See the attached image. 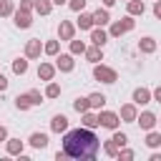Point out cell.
<instances>
[{
	"instance_id": "6da1fadb",
	"label": "cell",
	"mask_w": 161,
	"mask_h": 161,
	"mask_svg": "<svg viewBox=\"0 0 161 161\" xmlns=\"http://www.w3.org/2000/svg\"><path fill=\"white\" fill-rule=\"evenodd\" d=\"M63 153L73 161H93L101 153V141L93 133V128H68L63 133Z\"/></svg>"
},
{
	"instance_id": "7a4b0ae2",
	"label": "cell",
	"mask_w": 161,
	"mask_h": 161,
	"mask_svg": "<svg viewBox=\"0 0 161 161\" xmlns=\"http://www.w3.org/2000/svg\"><path fill=\"white\" fill-rule=\"evenodd\" d=\"M133 28H136V18L126 13L121 20H113V23H108V35H111V38H121V35L131 33Z\"/></svg>"
},
{
	"instance_id": "3957f363",
	"label": "cell",
	"mask_w": 161,
	"mask_h": 161,
	"mask_svg": "<svg viewBox=\"0 0 161 161\" xmlns=\"http://www.w3.org/2000/svg\"><path fill=\"white\" fill-rule=\"evenodd\" d=\"M93 78L101 80V83H106V86H113L118 80V70L111 68V65H106V63H93Z\"/></svg>"
},
{
	"instance_id": "277c9868",
	"label": "cell",
	"mask_w": 161,
	"mask_h": 161,
	"mask_svg": "<svg viewBox=\"0 0 161 161\" xmlns=\"http://www.w3.org/2000/svg\"><path fill=\"white\" fill-rule=\"evenodd\" d=\"M98 126L101 128H108V131H116L121 126V116L116 111H108V108H101L98 111Z\"/></svg>"
},
{
	"instance_id": "5b68a950",
	"label": "cell",
	"mask_w": 161,
	"mask_h": 161,
	"mask_svg": "<svg viewBox=\"0 0 161 161\" xmlns=\"http://www.w3.org/2000/svg\"><path fill=\"white\" fill-rule=\"evenodd\" d=\"M23 55H25L28 60H38V58L43 55V40H40V38H30V40H25Z\"/></svg>"
},
{
	"instance_id": "8992f818",
	"label": "cell",
	"mask_w": 161,
	"mask_h": 161,
	"mask_svg": "<svg viewBox=\"0 0 161 161\" xmlns=\"http://www.w3.org/2000/svg\"><path fill=\"white\" fill-rule=\"evenodd\" d=\"M75 68V55L73 53H58L55 55V70L60 73H73Z\"/></svg>"
},
{
	"instance_id": "52a82bcc",
	"label": "cell",
	"mask_w": 161,
	"mask_h": 161,
	"mask_svg": "<svg viewBox=\"0 0 161 161\" xmlns=\"http://www.w3.org/2000/svg\"><path fill=\"white\" fill-rule=\"evenodd\" d=\"M136 123L141 126V131H151V128L158 126V118H156L153 111H141V113L136 116Z\"/></svg>"
},
{
	"instance_id": "ba28073f",
	"label": "cell",
	"mask_w": 161,
	"mask_h": 161,
	"mask_svg": "<svg viewBox=\"0 0 161 161\" xmlns=\"http://www.w3.org/2000/svg\"><path fill=\"white\" fill-rule=\"evenodd\" d=\"M13 23H15V28L28 30V28L33 25V13H28V10H18V8H15V13H13Z\"/></svg>"
},
{
	"instance_id": "9c48e42d",
	"label": "cell",
	"mask_w": 161,
	"mask_h": 161,
	"mask_svg": "<svg viewBox=\"0 0 161 161\" xmlns=\"http://www.w3.org/2000/svg\"><path fill=\"white\" fill-rule=\"evenodd\" d=\"M75 23H70V20H60L58 23V40H73L75 38Z\"/></svg>"
},
{
	"instance_id": "30bf717a",
	"label": "cell",
	"mask_w": 161,
	"mask_h": 161,
	"mask_svg": "<svg viewBox=\"0 0 161 161\" xmlns=\"http://www.w3.org/2000/svg\"><path fill=\"white\" fill-rule=\"evenodd\" d=\"M118 116H121V121L123 123H136V116H138V106L131 101V103H123L121 106V111H118Z\"/></svg>"
},
{
	"instance_id": "8fae6325",
	"label": "cell",
	"mask_w": 161,
	"mask_h": 161,
	"mask_svg": "<svg viewBox=\"0 0 161 161\" xmlns=\"http://www.w3.org/2000/svg\"><path fill=\"white\" fill-rule=\"evenodd\" d=\"M88 33H91V43H93V45H101V48H103V45L111 40V35H108V30H106V28H98V25H93Z\"/></svg>"
},
{
	"instance_id": "7c38bea8",
	"label": "cell",
	"mask_w": 161,
	"mask_h": 161,
	"mask_svg": "<svg viewBox=\"0 0 161 161\" xmlns=\"http://www.w3.org/2000/svg\"><path fill=\"white\" fill-rule=\"evenodd\" d=\"M131 101H133L136 106H146V103H151L153 98H151V91H148L146 86H138V88H133V93H131Z\"/></svg>"
},
{
	"instance_id": "4fadbf2b",
	"label": "cell",
	"mask_w": 161,
	"mask_h": 161,
	"mask_svg": "<svg viewBox=\"0 0 161 161\" xmlns=\"http://www.w3.org/2000/svg\"><path fill=\"white\" fill-rule=\"evenodd\" d=\"M28 143L35 148V151H43V148H48V133H43V131H33L30 133V138H28Z\"/></svg>"
},
{
	"instance_id": "5bb4252c",
	"label": "cell",
	"mask_w": 161,
	"mask_h": 161,
	"mask_svg": "<svg viewBox=\"0 0 161 161\" xmlns=\"http://www.w3.org/2000/svg\"><path fill=\"white\" fill-rule=\"evenodd\" d=\"M55 73H58V70H55V63L43 60V63L38 65V78H40V80H45V83H48V80H53V78H55Z\"/></svg>"
},
{
	"instance_id": "9a60e30c",
	"label": "cell",
	"mask_w": 161,
	"mask_h": 161,
	"mask_svg": "<svg viewBox=\"0 0 161 161\" xmlns=\"http://www.w3.org/2000/svg\"><path fill=\"white\" fill-rule=\"evenodd\" d=\"M23 148H25V141H20V138H5V153L8 156H20L23 153Z\"/></svg>"
},
{
	"instance_id": "2e32d148",
	"label": "cell",
	"mask_w": 161,
	"mask_h": 161,
	"mask_svg": "<svg viewBox=\"0 0 161 161\" xmlns=\"http://www.w3.org/2000/svg\"><path fill=\"white\" fill-rule=\"evenodd\" d=\"M156 50H158V43H156V38L146 35V38H141V40H138V53H143V55H151V53H156Z\"/></svg>"
},
{
	"instance_id": "e0dca14e",
	"label": "cell",
	"mask_w": 161,
	"mask_h": 161,
	"mask_svg": "<svg viewBox=\"0 0 161 161\" xmlns=\"http://www.w3.org/2000/svg\"><path fill=\"white\" fill-rule=\"evenodd\" d=\"M108 23H111V10H108V8H98V10H93V25L106 28Z\"/></svg>"
},
{
	"instance_id": "ac0fdd59",
	"label": "cell",
	"mask_w": 161,
	"mask_h": 161,
	"mask_svg": "<svg viewBox=\"0 0 161 161\" xmlns=\"http://www.w3.org/2000/svg\"><path fill=\"white\" fill-rule=\"evenodd\" d=\"M50 131H53V133H65V131H68V118H65L63 113H55V116L50 118Z\"/></svg>"
},
{
	"instance_id": "d6986e66",
	"label": "cell",
	"mask_w": 161,
	"mask_h": 161,
	"mask_svg": "<svg viewBox=\"0 0 161 161\" xmlns=\"http://www.w3.org/2000/svg\"><path fill=\"white\" fill-rule=\"evenodd\" d=\"M83 55H86V60H88V63H101V60H103V48L91 43V45L86 48V53H83Z\"/></svg>"
},
{
	"instance_id": "ffe728a7",
	"label": "cell",
	"mask_w": 161,
	"mask_h": 161,
	"mask_svg": "<svg viewBox=\"0 0 161 161\" xmlns=\"http://www.w3.org/2000/svg\"><path fill=\"white\" fill-rule=\"evenodd\" d=\"M80 126H86V128H98V111H86V113H80Z\"/></svg>"
},
{
	"instance_id": "44dd1931",
	"label": "cell",
	"mask_w": 161,
	"mask_h": 161,
	"mask_svg": "<svg viewBox=\"0 0 161 161\" xmlns=\"http://www.w3.org/2000/svg\"><path fill=\"white\" fill-rule=\"evenodd\" d=\"M126 13L133 15V18H141V15L146 13V3H143V0H128V3H126Z\"/></svg>"
},
{
	"instance_id": "7402d4cb",
	"label": "cell",
	"mask_w": 161,
	"mask_h": 161,
	"mask_svg": "<svg viewBox=\"0 0 161 161\" xmlns=\"http://www.w3.org/2000/svg\"><path fill=\"white\" fill-rule=\"evenodd\" d=\"M75 28H78V30H91V28H93V13L80 10V13H78V20H75Z\"/></svg>"
},
{
	"instance_id": "603a6c76",
	"label": "cell",
	"mask_w": 161,
	"mask_h": 161,
	"mask_svg": "<svg viewBox=\"0 0 161 161\" xmlns=\"http://www.w3.org/2000/svg\"><path fill=\"white\" fill-rule=\"evenodd\" d=\"M106 96L103 93H91L88 96V106H91V111H101V108H106Z\"/></svg>"
},
{
	"instance_id": "cb8c5ba5",
	"label": "cell",
	"mask_w": 161,
	"mask_h": 161,
	"mask_svg": "<svg viewBox=\"0 0 161 161\" xmlns=\"http://www.w3.org/2000/svg\"><path fill=\"white\" fill-rule=\"evenodd\" d=\"M151 151L153 148H158L161 146V131H156V128H151V131H146V141H143Z\"/></svg>"
},
{
	"instance_id": "d4e9b609",
	"label": "cell",
	"mask_w": 161,
	"mask_h": 161,
	"mask_svg": "<svg viewBox=\"0 0 161 161\" xmlns=\"http://www.w3.org/2000/svg\"><path fill=\"white\" fill-rule=\"evenodd\" d=\"M53 8H55V5H53L50 0H35L33 13H38V15H43V18H45V15H50V13H53Z\"/></svg>"
},
{
	"instance_id": "484cf974",
	"label": "cell",
	"mask_w": 161,
	"mask_h": 161,
	"mask_svg": "<svg viewBox=\"0 0 161 161\" xmlns=\"http://www.w3.org/2000/svg\"><path fill=\"white\" fill-rule=\"evenodd\" d=\"M68 45H70V50H68V53H73V55H83V53H86V48H88V43H86V40H78V38L68 40Z\"/></svg>"
},
{
	"instance_id": "4316f807",
	"label": "cell",
	"mask_w": 161,
	"mask_h": 161,
	"mask_svg": "<svg viewBox=\"0 0 161 161\" xmlns=\"http://www.w3.org/2000/svg\"><path fill=\"white\" fill-rule=\"evenodd\" d=\"M43 53L50 55V58H55V55L60 53V40H45V43H43Z\"/></svg>"
},
{
	"instance_id": "83f0119b",
	"label": "cell",
	"mask_w": 161,
	"mask_h": 161,
	"mask_svg": "<svg viewBox=\"0 0 161 161\" xmlns=\"http://www.w3.org/2000/svg\"><path fill=\"white\" fill-rule=\"evenodd\" d=\"M13 73H15V75H25V73H28V58H25V55H20V58L13 60Z\"/></svg>"
},
{
	"instance_id": "f1b7e54d",
	"label": "cell",
	"mask_w": 161,
	"mask_h": 161,
	"mask_svg": "<svg viewBox=\"0 0 161 161\" xmlns=\"http://www.w3.org/2000/svg\"><path fill=\"white\" fill-rule=\"evenodd\" d=\"M15 108H18V111H30V108H33L28 93H18V96H15Z\"/></svg>"
},
{
	"instance_id": "f546056e",
	"label": "cell",
	"mask_w": 161,
	"mask_h": 161,
	"mask_svg": "<svg viewBox=\"0 0 161 161\" xmlns=\"http://www.w3.org/2000/svg\"><path fill=\"white\" fill-rule=\"evenodd\" d=\"M43 96H45V98H50V101H53V98H58V96H60V86H58L55 80H48V86H45Z\"/></svg>"
},
{
	"instance_id": "4dcf8cb0",
	"label": "cell",
	"mask_w": 161,
	"mask_h": 161,
	"mask_svg": "<svg viewBox=\"0 0 161 161\" xmlns=\"http://www.w3.org/2000/svg\"><path fill=\"white\" fill-rule=\"evenodd\" d=\"M15 13V3L13 0H0V18H13Z\"/></svg>"
},
{
	"instance_id": "1f68e13d",
	"label": "cell",
	"mask_w": 161,
	"mask_h": 161,
	"mask_svg": "<svg viewBox=\"0 0 161 161\" xmlns=\"http://www.w3.org/2000/svg\"><path fill=\"white\" fill-rule=\"evenodd\" d=\"M91 106H88V96H78L75 101H73V111L75 113H86Z\"/></svg>"
},
{
	"instance_id": "d6a6232c",
	"label": "cell",
	"mask_w": 161,
	"mask_h": 161,
	"mask_svg": "<svg viewBox=\"0 0 161 161\" xmlns=\"http://www.w3.org/2000/svg\"><path fill=\"white\" fill-rule=\"evenodd\" d=\"M111 141H113L118 148H123V146L128 143V136H126L123 131H118V128H116V131H113V136H111Z\"/></svg>"
},
{
	"instance_id": "836d02e7",
	"label": "cell",
	"mask_w": 161,
	"mask_h": 161,
	"mask_svg": "<svg viewBox=\"0 0 161 161\" xmlns=\"http://www.w3.org/2000/svg\"><path fill=\"white\" fill-rule=\"evenodd\" d=\"M103 153H106L108 158H116V156H118V146L108 138V141H103Z\"/></svg>"
},
{
	"instance_id": "e575fe53",
	"label": "cell",
	"mask_w": 161,
	"mask_h": 161,
	"mask_svg": "<svg viewBox=\"0 0 161 161\" xmlns=\"http://www.w3.org/2000/svg\"><path fill=\"white\" fill-rule=\"evenodd\" d=\"M25 93H28V98H30V103H33V106H40V103H43V98H45L38 88H30V91H25Z\"/></svg>"
},
{
	"instance_id": "d590c367",
	"label": "cell",
	"mask_w": 161,
	"mask_h": 161,
	"mask_svg": "<svg viewBox=\"0 0 161 161\" xmlns=\"http://www.w3.org/2000/svg\"><path fill=\"white\" fill-rule=\"evenodd\" d=\"M86 5H88V0H68V8H70L73 13H80V10H86Z\"/></svg>"
},
{
	"instance_id": "8d00e7d4",
	"label": "cell",
	"mask_w": 161,
	"mask_h": 161,
	"mask_svg": "<svg viewBox=\"0 0 161 161\" xmlns=\"http://www.w3.org/2000/svg\"><path fill=\"white\" fill-rule=\"evenodd\" d=\"M133 156H136V153H133L131 148H126V146H123V148H118V156H116V158H118V161H131Z\"/></svg>"
},
{
	"instance_id": "74e56055",
	"label": "cell",
	"mask_w": 161,
	"mask_h": 161,
	"mask_svg": "<svg viewBox=\"0 0 161 161\" xmlns=\"http://www.w3.org/2000/svg\"><path fill=\"white\" fill-rule=\"evenodd\" d=\"M33 5H35V0H20L18 10H28V13H33Z\"/></svg>"
},
{
	"instance_id": "f35d334b",
	"label": "cell",
	"mask_w": 161,
	"mask_h": 161,
	"mask_svg": "<svg viewBox=\"0 0 161 161\" xmlns=\"http://www.w3.org/2000/svg\"><path fill=\"white\" fill-rule=\"evenodd\" d=\"M8 86H10L8 75H3V73H0V93H5V91H8Z\"/></svg>"
},
{
	"instance_id": "ab89813d",
	"label": "cell",
	"mask_w": 161,
	"mask_h": 161,
	"mask_svg": "<svg viewBox=\"0 0 161 161\" xmlns=\"http://www.w3.org/2000/svg\"><path fill=\"white\" fill-rule=\"evenodd\" d=\"M153 18L161 20V0H153Z\"/></svg>"
},
{
	"instance_id": "60d3db41",
	"label": "cell",
	"mask_w": 161,
	"mask_h": 161,
	"mask_svg": "<svg viewBox=\"0 0 161 161\" xmlns=\"http://www.w3.org/2000/svg\"><path fill=\"white\" fill-rule=\"evenodd\" d=\"M151 98H153L156 103H161V86H156V88L151 91Z\"/></svg>"
},
{
	"instance_id": "b9f144b4",
	"label": "cell",
	"mask_w": 161,
	"mask_h": 161,
	"mask_svg": "<svg viewBox=\"0 0 161 161\" xmlns=\"http://www.w3.org/2000/svg\"><path fill=\"white\" fill-rule=\"evenodd\" d=\"M5 138H8V128L0 123V143H5Z\"/></svg>"
},
{
	"instance_id": "7bdbcfd3",
	"label": "cell",
	"mask_w": 161,
	"mask_h": 161,
	"mask_svg": "<svg viewBox=\"0 0 161 161\" xmlns=\"http://www.w3.org/2000/svg\"><path fill=\"white\" fill-rule=\"evenodd\" d=\"M148 161H161V153H158V151H156V148H153V153H151V156H148Z\"/></svg>"
},
{
	"instance_id": "ee69618b",
	"label": "cell",
	"mask_w": 161,
	"mask_h": 161,
	"mask_svg": "<svg viewBox=\"0 0 161 161\" xmlns=\"http://www.w3.org/2000/svg\"><path fill=\"white\" fill-rule=\"evenodd\" d=\"M101 3H103V8H108V10H111V8H113L118 0H101Z\"/></svg>"
},
{
	"instance_id": "f6af8a7d",
	"label": "cell",
	"mask_w": 161,
	"mask_h": 161,
	"mask_svg": "<svg viewBox=\"0 0 161 161\" xmlns=\"http://www.w3.org/2000/svg\"><path fill=\"white\" fill-rule=\"evenodd\" d=\"M55 161H65V153H63V148H60V151L55 153Z\"/></svg>"
},
{
	"instance_id": "bcb514c9",
	"label": "cell",
	"mask_w": 161,
	"mask_h": 161,
	"mask_svg": "<svg viewBox=\"0 0 161 161\" xmlns=\"http://www.w3.org/2000/svg\"><path fill=\"white\" fill-rule=\"evenodd\" d=\"M53 5H68V0H50Z\"/></svg>"
},
{
	"instance_id": "7dc6e473",
	"label": "cell",
	"mask_w": 161,
	"mask_h": 161,
	"mask_svg": "<svg viewBox=\"0 0 161 161\" xmlns=\"http://www.w3.org/2000/svg\"><path fill=\"white\" fill-rule=\"evenodd\" d=\"M158 126H161V118H158Z\"/></svg>"
},
{
	"instance_id": "c3c4849f",
	"label": "cell",
	"mask_w": 161,
	"mask_h": 161,
	"mask_svg": "<svg viewBox=\"0 0 161 161\" xmlns=\"http://www.w3.org/2000/svg\"><path fill=\"white\" fill-rule=\"evenodd\" d=\"M126 3H128V0H126Z\"/></svg>"
}]
</instances>
